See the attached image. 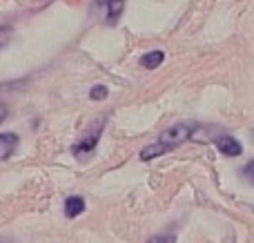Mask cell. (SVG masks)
I'll return each mask as SVG.
<instances>
[{"label":"cell","instance_id":"10","mask_svg":"<svg viewBox=\"0 0 254 243\" xmlns=\"http://www.w3.org/2000/svg\"><path fill=\"white\" fill-rule=\"evenodd\" d=\"M147 243H176V235L174 232H163V235H154L149 237Z\"/></svg>","mask_w":254,"mask_h":243},{"label":"cell","instance_id":"14","mask_svg":"<svg viewBox=\"0 0 254 243\" xmlns=\"http://www.w3.org/2000/svg\"><path fill=\"white\" fill-rule=\"evenodd\" d=\"M252 141H254V129H252Z\"/></svg>","mask_w":254,"mask_h":243},{"label":"cell","instance_id":"3","mask_svg":"<svg viewBox=\"0 0 254 243\" xmlns=\"http://www.w3.org/2000/svg\"><path fill=\"white\" fill-rule=\"evenodd\" d=\"M214 143H216V150H219L223 156H230V159H234V156H241L243 154L241 141H237V138L230 136V134H221V136L216 138Z\"/></svg>","mask_w":254,"mask_h":243},{"label":"cell","instance_id":"7","mask_svg":"<svg viewBox=\"0 0 254 243\" xmlns=\"http://www.w3.org/2000/svg\"><path fill=\"white\" fill-rule=\"evenodd\" d=\"M163 61H165V54L154 49V52H147L140 58V67H145V69H156V67L163 65Z\"/></svg>","mask_w":254,"mask_h":243},{"label":"cell","instance_id":"11","mask_svg":"<svg viewBox=\"0 0 254 243\" xmlns=\"http://www.w3.org/2000/svg\"><path fill=\"white\" fill-rule=\"evenodd\" d=\"M89 98H92V101H105L107 98V87L105 85H94V87L89 89Z\"/></svg>","mask_w":254,"mask_h":243},{"label":"cell","instance_id":"13","mask_svg":"<svg viewBox=\"0 0 254 243\" xmlns=\"http://www.w3.org/2000/svg\"><path fill=\"white\" fill-rule=\"evenodd\" d=\"M7 114H9V112H7V105H4V103H0V123L7 119Z\"/></svg>","mask_w":254,"mask_h":243},{"label":"cell","instance_id":"5","mask_svg":"<svg viewBox=\"0 0 254 243\" xmlns=\"http://www.w3.org/2000/svg\"><path fill=\"white\" fill-rule=\"evenodd\" d=\"M85 199L83 196H78V194H74V196H67L65 199V208H63V212H65V217L67 219H76V217H80V214L85 212Z\"/></svg>","mask_w":254,"mask_h":243},{"label":"cell","instance_id":"8","mask_svg":"<svg viewBox=\"0 0 254 243\" xmlns=\"http://www.w3.org/2000/svg\"><path fill=\"white\" fill-rule=\"evenodd\" d=\"M167 152H172L170 147H165L163 143H152V145H147V147H143L140 150V161H152V159H156V156H161V154H167Z\"/></svg>","mask_w":254,"mask_h":243},{"label":"cell","instance_id":"6","mask_svg":"<svg viewBox=\"0 0 254 243\" xmlns=\"http://www.w3.org/2000/svg\"><path fill=\"white\" fill-rule=\"evenodd\" d=\"M98 7H107V22L110 25H116L119 16L125 9V0H96Z\"/></svg>","mask_w":254,"mask_h":243},{"label":"cell","instance_id":"1","mask_svg":"<svg viewBox=\"0 0 254 243\" xmlns=\"http://www.w3.org/2000/svg\"><path fill=\"white\" fill-rule=\"evenodd\" d=\"M196 132H198L196 123H190V121L176 123V125H170L167 129H163V132L158 134V143H163V145L170 147V150H176V147H181L183 143L196 138Z\"/></svg>","mask_w":254,"mask_h":243},{"label":"cell","instance_id":"4","mask_svg":"<svg viewBox=\"0 0 254 243\" xmlns=\"http://www.w3.org/2000/svg\"><path fill=\"white\" fill-rule=\"evenodd\" d=\"M18 143H20V136L16 132H2L0 134V161H7L9 156L16 152Z\"/></svg>","mask_w":254,"mask_h":243},{"label":"cell","instance_id":"9","mask_svg":"<svg viewBox=\"0 0 254 243\" xmlns=\"http://www.w3.org/2000/svg\"><path fill=\"white\" fill-rule=\"evenodd\" d=\"M13 36V27L11 25H0V49L7 47L9 40H11Z\"/></svg>","mask_w":254,"mask_h":243},{"label":"cell","instance_id":"2","mask_svg":"<svg viewBox=\"0 0 254 243\" xmlns=\"http://www.w3.org/2000/svg\"><path fill=\"white\" fill-rule=\"evenodd\" d=\"M101 134H103V123H98L96 127H94V134L89 132L85 138H80L78 143H74V145H71V154H74L76 159H85L87 154H92V152L96 150V145H98Z\"/></svg>","mask_w":254,"mask_h":243},{"label":"cell","instance_id":"12","mask_svg":"<svg viewBox=\"0 0 254 243\" xmlns=\"http://www.w3.org/2000/svg\"><path fill=\"white\" fill-rule=\"evenodd\" d=\"M241 177L246 179L248 183H252V185H254V161H250V163L243 165V168H241Z\"/></svg>","mask_w":254,"mask_h":243}]
</instances>
